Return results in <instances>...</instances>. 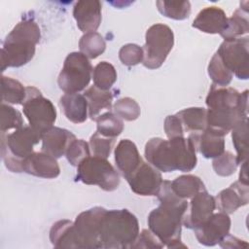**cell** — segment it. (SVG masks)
<instances>
[{"mask_svg": "<svg viewBox=\"0 0 249 249\" xmlns=\"http://www.w3.org/2000/svg\"><path fill=\"white\" fill-rule=\"evenodd\" d=\"M157 196L160 204L148 216L149 230L167 248H186L181 241V230L187 199L180 198L173 192L168 180L162 181Z\"/></svg>", "mask_w": 249, "mask_h": 249, "instance_id": "obj_1", "label": "cell"}, {"mask_svg": "<svg viewBox=\"0 0 249 249\" xmlns=\"http://www.w3.org/2000/svg\"><path fill=\"white\" fill-rule=\"evenodd\" d=\"M145 158L149 163L161 172L192 171L196 166V148L188 137L180 136L165 140L154 137L145 145Z\"/></svg>", "mask_w": 249, "mask_h": 249, "instance_id": "obj_2", "label": "cell"}, {"mask_svg": "<svg viewBox=\"0 0 249 249\" xmlns=\"http://www.w3.org/2000/svg\"><path fill=\"white\" fill-rule=\"evenodd\" d=\"M41 38L38 24L32 18L19 21L6 36L1 48V71L8 67H20L28 63L35 54Z\"/></svg>", "mask_w": 249, "mask_h": 249, "instance_id": "obj_3", "label": "cell"}, {"mask_svg": "<svg viewBox=\"0 0 249 249\" xmlns=\"http://www.w3.org/2000/svg\"><path fill=\"white\" fill-rule=\"evenodd\" d=\"M138 234V220L129 210L112 209L106 211L100 231L101 248H131Z\"/></svg>", "mask_w": 249, "mask_h": 249, "instance_id": "obj_4", "label": "cell"}, {"mask_svg": "<svg viewBox=\"0 0 249 249\" xmlns=\"http://www.w3.org/2000/svg\"><path fill=\"white\" fill-rule=\"evenodd\" d=\"M41 137L30 125H23L9 134L1 133V156L5 166L12 172H23V162Z\"/></svg>", "mask_w": 249, "mask_h": 249, "instance_id": "obj_5", "label": "cell"}, {"mask_svg": "<svg viewBox=\"0 0 249 249\" xmlns=\"http://www.w3.org/2000/svg\"><path fill=\"white\" fill-rule=\"evenodd\" d=\"M174 45L172 29L163 23L150 26L145 34L143 46V65L148 69H158L165 61Z\"/></svg>", "mask_w": 249, "mask_h": 249, "instance_id": "obj_6", "label": "cell"}, {"mask_svg": "<svg viewBox=\"0 0 249 249\" xmlns=\"http://www.w3.org/2000/svg\"><path fill=\"white\" fill-rule=\"evenodd\" d=\"M92 65L89 59L81 52L70 53L58 75L57 84L65 93H75L84 90L92 78Z\"/></svg>", "mask_w": 249, "mask_h": 249, "instance_id": "obj_7", "label": "cell"}, {"mask_svg": "<svg viewBox=\"0 0 249 249\" xmlns=\"http://www.w3.org/2000/svg\"><path fill=\"white\" fill-rule=\"evenodd\" d=\"M75 179L87 185H96L106 192L117 190L121 182L119 173L107 159L96 156H89L77 166Z\"/></svg>", "mask_w": 249, "mask_h": 249, "instance_id": "obj_8", "label": "cell"}, {"mask_svg": "<svg viewBox=\"0 0 249 249\" xmlns=\"http://www.w3.org/2000/svg\"><path fill=\"white\" fill-rule=\"evenodd\" d=\"M23 114L29 125L41 135L53 126L56 110L53 102L44 97L35 87H26V96L22 103Z\"/></svg>", "mask_w": 249, "mask_h": 249, "instance_id": "obj_9", "label": "cell"}, {"mask_svg": "<svg viewBox=\"0 0 249 249\" xmlns=\"http://www.w3.org/2000/svg\"><path fill=\"white\" fill-rule=\"evenodd\" d=\"M107 209L95 206L80 213L73 222L75 248L97 249L100 245V231L103 217Z\"/></svg>", "mask_w": 249, "mask_h": 249, "instance_id": "obj_10", "label": "cell"}, {"mask_svg": "<svg viewBox=\"0 0 249 249\" xmlns=\"http://www.w3.org/2000/svg\"><path fill=\"white\" fill-rule=\"evenodd\" d=\"M224 65L237 79L249 78V38L224 40L216 52Z\"/></svg>", "mask_w": 249, "mask_h": 249, "instance_id": "obj_11", "label": "cell"}, {"mask_svg": "<svg viewBox=\"0 0 249 249\" xmlns=\"http://www.w3.org/2000/svg\"><path fill=\"white\" fill-rule=\"evenodd\" d=\"M125 179L131 191L142 196H157L163 181L160 170L146 161H142Z\"/></svg>", "mask_w": 249, "mask_h": 249, "instance_id": "obj_12", "label": "cell"}, {"mask_svg": "<svg viewBox=\"0 0 249 249\" xmlns=\"http://www.w3.org/2000/svg\"><path fill=\"white\" fill-rule=\"evenodd\" d=\"M208 109L226 108L238 109L242 113H248V90L237 91L231 87H219L211 85L205 99Z\"/></svg>", "mask_w": 249, "mask_h": 249, "instance_id": "obj_13", "label": "cell"}, {"mask_svg": "<svg viewBox=\"0 0 249 249\" xmlns=\"http://www.w3.org/2000/svg\"><path fill=\"white\" fill-rule=\"evenodd\" d=\"M216 208L215 197L206 190L195 195L184 213L182 224L188 229H196L204 223Z\"/></svg>", "mask_w": 249, "mask_h": 249, "instance_id": "obj_14", "label": "cell"}, {"mask_svg": "<svg viewBox=\"0 0 249 249\" xmlns=\"http://www.w3.org/2000/svg\"><path fill=\"white\" fill-rule=\"evenodd\" d=\"M231 218L224 212L213 213L204 223L195 229L197 241L205 246H214L230 232Z\"/></svg>", "mask_w": 249, "mask_h": 249, "instance_id": "obj_15", "label": "cell"}, {"mask_svg": "<svg viewBox=\"0 0 249 249\" xmlns=\"http://www.w3.org/2000/svg\"><path fill=\"white\" fill-rule=\"evenodd\" d=\"M101 2L97 0H83L75 3L73 17L77 26L84 33L95 32L101 23Z\"/></svg>", "mask_w": 249, "mask_h": 249, "instance_id": "obj_16", "label": "cell"}, {"mask_svg": "<svg viewBox=\"0 0 249 249\" xmlns=\"http://www.w3.org/2000/svg\"><path fill=\"white\" fill-rule=\"evenodd\" d=\"M249 201L248 184L236 181L229 188L222 190L215 197L216 207L221 212L231 214L239 207L244 206Z\"/></svg>", "mask_w": 249, "mask_h": 249, "instance_id": "obj_17", "label": "cell"}, {"mask_svg": "<svg viewBox=\"0 0 249 249\" xmlns=\"http://www.w3.org/2000/svg\"><path fill=\"white\" fill-rule=\"evenodd\" d=\"M23 171L36 177L53 179L59 175L56 159L45 152H33L23 162Z\"/></svg>", "mask_w": 249, "mask_h": 249, "instance_id": "obj_18", "label": "cell"}, {"mask_svg": "<svg viewBox=\"0 0 249 249\" xmlns=\"http://www.w3.org/2000/svg\"><path fill=\"white\" fill-rule=\"evenodd\" d=\"M76 136L69 130L53 126L42 134V151L58 159L66 154V151Z\"/></svg>", "mask_w": 249, "mask_h": 249, "instance_id": "obj_19", "label": "cell"}, {"mask_svg": "<svg viewBox=\"0 0 249 249\" xmlns=\"http://www.w3.org/2000/svg\"><path fill=\"white\" fill-rule=\"evenodd\" d=\"M247 119V115L238 109H207L206 123L207 127L219 132L222 135H227L236 123Z\"/></svg>", "mask_w": 249, "mask_h": 249, "instance_id": "obj_20", "label": "cell"}, {"mask_svg": "<svg viewBox=\"0 0 249 249\" xmlns=\"http://www.w3.org/2000/svg\"><path fill=\"white\" fill-rule=\"evenodd\" d=\"M205 159H214L225 151L224 135L206 127L201 132L190 133L188 136Z\"/></svg>", "mask_w": 249, "mask_h": 249, "instance_id": "obj_21", "label": "cell"}, {"mask_svg": "<svg viewBox=\"0 0 249 249\" xmlns=\"http://www.w3.org/2000/svg\"><path fill=\"white\" fill-rule=\"evenodd\" d=\"M115 162L121 174L126 178L143 161L134 142L129 139L121 140L114 151Z\"/></svg>", "mask_w": 249, "mask_h": 249, "instance_id": "obj_22", "label": "cell"}, {"mask_svg": "<svg viewBox=\"0 0 249 249\" xmlns=\"http://www.w3.org/2000/svg\"><path fill=\"white\" fill-rule=\"evenodd\" d=\"M228 23L224 10L216 6L202 9L193 21V27L208 34H221Z\"/></svg>", "mask_w": 249, "mask_h": 249, "instance_id": "obj_23", "label": "cell"}, {"mask_svg": "<svg viewBox=\"0 0 249 249\" xmlns=\"http://www.w3.org/2000/svg\"><path fill=\"white\" fill-rule=\"evenodd\" d=\"M59 105L68 121L74 124H82L87 121L89 108L84 94L64 93L59 99Z\"/></svg>", "mask_w": 249, "mask_h": 249, "instance_id": "obj_24", "label": "cell"}, {"mask_svg": "<svg viewBox=\"0 0 249 249\" xmlns=\"http://www.w3.org/2000/svg\"><path fill=\"white\" fill-rule=\"evenodd\" d=\"M84 95L88 102L89 108V117L91 120H94L100 115L103 110H109L112 108L113 101V92L109 90H103L98 89L95 86L88 88Z\"/></svg>", "mask_w": 249, "mask_h": 249, "instance_id": "obj_25", "label": "cell"}, {"mask_svg": "<svg viewBox=\"0 0 249 249\" xmlns=\"http://www.w3.org/2000/svg\"><path fill=\"white\" fill-rule=\"evenodd\" d=\"M179 118L184 131L190 133L201 132L207 127L206 109L203 107H190L179 111Z\"/></svg>", "mask_w": 249, "mask_h": 249, "instance_id": "obj_26", "label": "cell"}, {"mask_svg": "<svg viewBox=\"0 0 249 249\" xmlns=\"http://www.w3.org/2000/svg\"><path fill=\"white\" fill-rule=\"evenodd\" d=\"M249 32L248 9L239 8L234 11L231 18H228V23L225 30L220 34L224 40H231L240 38Z\"/></svg>", "mask_w": 249, "mask_h": 249, "instance_id": "obj_27", "label": "cell"}, {"mask_svg": "<svg viewBox=\"0 0 249 249\" xmlns=\"http://www.w3.org/2000/svg\"><path fill=\"white\" fill-rule=\"evenodd\" d=\"M173 192L183 199L192 198L197 193L206 190L204 183L196 175L186 174L176 177L171 182Z\"/></svg>", "mask_w": 249, "mask_h": 249, "instance_id": "obj_28", "label": "cell"}, {"mask_svg": "<svg viewBox=\"0 0 249 249\" xmlns=\"http://www.w3.org/2000/svg\"><path fill=\"white\" fill-rule=\"evenodd\" d=\"M73 222L59 220L55 222L50 231V240L55 248H75L73 237Z\"/></svg>", "mask_w": 249, "mask_h": 249, "instance_id": "obj_29", "label": "cell"}, {"mask_svg": "<svg viewBox=\"0 0 249 249\" xmlns=\"http://www.w3.org/2000/svg\"><path fill=\"white\" fill-rule=\"evenodd\" d=\"M2 103L22 104L26 96V87L11 77H1Z\"/></svg>", "mask_w": 249, "mask_h": 249, "instance_id": "obj_30", "label": "cell"}, {"mask_svg": "<svg viewBox=\"0 0 249 249\" xmlns=\"http://www.w3.org/2000/svg\"><path fill=\"white\" fill-rule=\"evenodd\" d=\"M231 131L237 163L241 164L247 160L248 157V119L236 123Z\"/></svg>", "mask_w": 249, "mask_h": 249, "instance_id": "obj_31", "label": "cell"}, {"mask_svg": "<svg viewBox=\"0 0 249 249\" xmlns=\"http://www.w3.org/2000/svg\"><path fill=\"white\" fill-rule=\"evenodd\" d=\"M95 122L97 126L96 131L106 137L116 138L124 130L123 120L111 111H107L99 115L95 119Z\"/></svg>", "mask_w": 249, "mask_h": 249, "instance_id": "obj_32", "label": "cell"}, {"mask_svg": "<svg viewBox=\"0 0 249 249\" xmlns=\"http://www.w3.org/2000/svg\"><path fill=\"white\" fill-rule=\"evenodd\" d=\"M79 48L88 58L94 59L102 54L106 49V42L98 32L85 33L80 41Z\"/></svg>", "mask_w": 249, "mask_h": 249, "instance_id": "obj_33", "label": "cell"}, {"mask_svg": "<svg viewBox=\"0 0 249 249\" xmlns=\"http://www.w3.org/2000/svg\"><path fill=\"white\" fill-rule=\"evenodd\" d=\"M156 5L159 12L172 19L183 20L190 17L191 3L189 1H157Z\"/></svg>", "mask_w": 249, "mask_h": 249, "instance_id": "obj_34", "label": "cell"}, {"mask_svg": "<svg viewBox=\"0 0 249 249\" xmlns=\"http://www.w3.org/2000/svg\"><path fill=\"white\" fill-rule=\"evenodd\" d=\"M92 79L95 87L103 90H109L117 81V71L111 63L101 61L93 68Z\"/></svg>", "mask_w": 249, "mask_h": 249, "instance_id": "obj_35", "label": "cell"}, {"mask_svg": "<svg viewBox=\"0 0 249 249\" xmlns=\"http://www.w3.org/2000/svg\"><path fill=\"white\" fill-rule=\"evenodd\" d=\"M207 71L213 84L216 86L227 87L232 80L233 74L224 65L217 53L210 59Z\"/></svg>", "mask_w": 249, "mask_h": 249, "instance_id": "obj_36", "label": "cell"}, {"mask_svg": "<svg viewBox=\"0 0 249 249\" xmlns=\"http://www.w3.org/2000/svg\"><path fill=\"white\" fill-rule=\"evenodd\" d=\"M113 110L117 116L127 122L135 121L141 113L139 104L131 97H123L118 99L113 106Z\"/></svg>", "mask_w": 249, "mask_h": 249, "instance_id": "obj_37", "label": "cell"}, {"mask_svg": "<svg viewBox=\"0 0 249 249\" xmlns=\"http://www.w3.org/2000/svg\"><path fill=\"white\" fill-rule=\"evenodd\" d=\"M23 119L19 111L10 106L9 104H1V122L0 130L1 133H6V131L12 128H19L23 126Z\"/></svg>", "mask_w": 249, "mask_h": 249, "instance_id": "obj_38", "label": "cell"}, {"mask_svg": "<svg viewBox=\"0 0 249 249\" xmlns=\"http://www.w3.org/2000/svg\"><path fill=\"white\" fill-rule=\"evenodd\" d=\"M237 165L236 157L230 151H224L220 156L214 158L212 162L215 173L223 177L232 175L236 171Z\"/></svg>", "mask_w": 249, "mask_h": 249, "instance_id": "obj_39", "label": "cell"}, {"mask_svg": "<svg viewBox=\"0 0 249 249\" xmlns=\"http://www.w3.org/2000/svg\"><path fill=\"white\" fill-rule=\"evenodd\" d=\"M116 138L106 137L98 131L94 132L89 138V149L92 156L107 159L112 151Z\"/></svg>", "mask_w": 249, "mask_h": 249, "instance_id": "obj_40", "label": "cell"}, {"mask_svg": "<svg viewBox=\"0 0 249 249\" xmlns=\"http://www.w3.org/2000/svg\"><path fill=\"white\" fill-rule=\"evenodd\" d=\"M90 156V149L88 142L84 139H75L68 147L65 157L69 163L73 166H78L85 159Z\"/></svg>", "mask_w": 249, "mask_h": 249, "instance_id": "obj_41", "label": "cell"}, {"mask_svg": "<svg viewBox=\"0 0 249 249\" xmlns=\"http://www.w3.org/2000/svg\"><path fill=\"white\" fill-rule=\"evenodd\" d=\"M143 49L132 43L124 45L119 51V58L125 66H134L143 61Z\"/></svg>", "mask_w": 249, "mask_h": 249, "instance_id": "obj_42", "label": "cell"}, {"mask_svg": "<svg viewBox=\"0 0 249 249\" xmlns=\"http://www.w3.org/2000/svg\"><path fill=\"white\" fill-rule=\"evenodd\" d=\"M161 241L150 231L142 230L131 248H163Z\"/></svg>", "mask_w": 249, "mask_h": 249, "instance_id": "obj_43", "label": "cell"}, {"mask_svg": "<svg viewBox=\"0 0 249 249\" xmlns=\"http://www.w3.org/2000/svg\"><path fill=\"white\" fill-rule=\"evenodd\" d=\"M164 132L168 139L184 136V129L179 118L176 115H169L164 120Z\"/></svg>", "mask_w": 249, "mask_h": 249, "instance_id": "obj_44", "label": "cell"}, {"mask_svg": "<svg viewBox=\"0 0 249 249\" xmlns=\"http://www.w3.org/2000/svg\"><path fill=\"white\" fill-rule=\"evenodd\" d=\"M218 244L223 248H243V247H247L248 245V243L245 242L244 240H241L235 236H232L230 233L225 235L219 241Z\"/></svg>", "mask_w": 249, "mask_h": 249, "instance_id": "obj_45", "label": "cell"}, {"mask_svg": "<svg viewBox=\"0 0 249 249\" xmlns=\"http://www.w3.org/2000/svg\"><path fill=\"white\" fill-rule=\"evenodd\" d=\"M244 184H248V175H247V160L241 163V168L239 172V180Z\"/></svg>", "mask_w": 249, "mask_h": 249, "instance_id": "obj_46", "label": "cell"}]
</instances>
